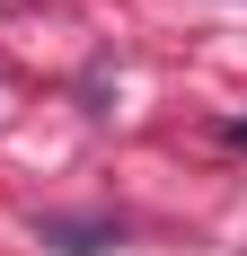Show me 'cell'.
Returning a JSON list of instances; mask_svg holds the SVG:
<instances>
[{"label":"cell","instance_id":"6da1fadb","mask_svg":"<svg viewBox=\"0 0 247 256\" xmlns=\"http://www.w3.org/2000/svg\"><path fill=\"white\" fill-rule=\"evenodd\" d=\"M36 238L62 256H98V248H115V221H36Z\"/></svg>","mask_w":247,"mask_h":256},{"label":"cell","instance_id":"7a4b0ae2","mask_svg":"<svg viewBox=\"0 0 247 256\" xmlns=\"http://www.w3.org/2000/svg\"><path fill=\"white\" fill-rule=\"evenodd\" d=\"M230 150H247V124H230Z\"/></svg>","mask_w":247,"mask_h":256}]
</instances>
